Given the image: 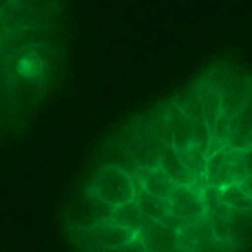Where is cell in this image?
<instances>
[{
  "mask_svg": "<svg viewBox=\"0 0 252 252\" xmlns=\"http://www.w3.org/2000/svg\"><path fill=\"white\" fill-rule=\"evenodd\" d=\"M109 252H146V248H144V244H142V239H139V235H135L133 239L128 241V244L120 246V248H115V250H109Z\"/></svg>",
  "mask_w": 252,
  "mask_h": 252,
  "instance_id": "obj_20",
  "label": "cell"
},
{
  "mask_svg": "<svg viewBox=\"0 0 252 252\" xmlns=\"http://www.w3.org/2000/svg\"><path fill=\"white\" fill-rule=\"evenodd\" d=\"M87 190L95 195L100 201L120 208L124 204H130L135 199V182L128 173L113 166H100L93 173L91 182H89Z\"/></svg>",
  "mask_w": 252,
  "mask_h": 252,
  "instance_id": "obj_3",
  "label": "cell"
},
{
  "mask_svg": "<svg viewBox=\"0 0 252 252\" xmlns=\"http://www.w3.org/2000/svg\"><path fill=\"white\" fill-rule=\"evenodd\" d=\"M195 89H197V100H199V106H201V115H204V122L208 126V130H213L217 118L221 115V102H219V93L213 91L210 87H206L201 80L195 82Z\"/></svg>",
  "mask_w": 252,
  "mask_h": 252,
  "instance_id": "obj_16",
  "label": "cell"
},
{
  "mask_svg": "<svg viewBox=\"0 0 252 252\" xmlns=\"http://www.w3.org/2000/svg\"><path fill=\"white\" fill-rule=\"evenodd\" d=\"M252 144V104L244 106L239 113L228 120V137L226 148L230 151H250Z\"/></svg>",
  "mask_w": 252,
  "mask_h": 252,
  "instance_id": "obj_9",
  "label": "cell"
},
{
  "mask_svg": "<svg viewBox=\"0 0 252 252\" xmlns=\"http://www.w3.org/2000/svg\"><path fill=\"white\" fill-rule=\"evenodd\" d=\"M135 206L139 208V213L153 223H161V226H168L177 230V223L173 221L170 217V210H168V201L164 199H157V197H151L148 192L144 190H135Z\"/></svg>",
  "mask_w": 252,
  "mask_h": 252,
  "instance_id": "obj_12",
  "label": "cell"
},
{
  "mask_svg": "<svg viewBox=\"0 0 252 252\" xmlns=\"http://www.w3.org/2000/svg\"><path fill=\"white\" fill-rule=\"evenodd\" d=\"M217 201L230 210H241L250 213L252 199H250V184H230L217 190Z\"/></svg>",
  "mask_w": 252,
  "mask_h": 252,
  "instance_id": "obj_15",
  "label": "cell"
},
{
  "mask_svg": "<svg viewBox=\"0 0 252 252\" xmlns=\"http://www.w3.org/2000/svg\"><path fill=\"white\" fill-rule=\"evenodd\" d=\"M235 184H250V151H230L228 148Z\"/></svg>",
  "mask_w": 252,
  "mask_h": 252,
  "instance_id": "obj_19",
  "label": "cell"
},
{
  "mask_svg": "<svg viewBox=\"0 0 252 252\" xmlns=\"http://www.w3.org/2000/svg\"><path fill=\"white\" fill-rule=\"evenodd\" d=\"M168 210L177 228L192 223L206 215L204 195L192 186H175L173 195L168 197Z\"/></svg>",
  "mask_w": 252,
  "mask_h": 252,
  "instance_id": "obj_5",
  "label": "cell"
},
{
  "mask_svg": "<svg viewBox=\"0 0 252 252\" xmlns=\"http://www.w3.org/2000/svg\"><path fill=\"white\" fill-rule=\"evenodd\" d=\"M219 102H221V115L232 118L239 113L246 104L250 102V78L244 73H237L230 69L226 75L221 89H219Z\"/></svg>",
  "mask_w": 252,
  "mask_h": 252,
  "instance_id": "obj_8",
  "label": "cell"
},
{
  "mask_svg": "<svg viewBox=\"0 0 252 252\" xmlns=\"http://www.w3.org/2000/svg\"><path fill=\"white\" fill-rule=\"evenodd\" d=\"M44 27V16L40 7L29 2H2L0 4V35L25 29Z\"/></svg>",
  "mask_w": 252,
  "mask_h": 252,
  "instance_id": "obj_6",
  "label": "cell"
},
{
  "mask_svg": "<svg viewBox=\"0 0 252 252\" xmlns=\"http://www.w3.org/2000/svg\"><path fill=\"white\" fill-rule=\"evenodd\" d=\"M133 182H135V190H144L151 197H157V199H164V201H168V197L175 190V184L159 168H153V170L139 168L137 175L133 177Z\"/></svg>",
  "mask_w": 252,
  "mask_h": 252,
  "instance_id": "obj_11",
  "label": "cell"
},
{
  "mask_svg": "<svg viewBox=\"0 0 252 252\" xmlns=\"http://www.w3.org/2000/svg\"><path fill=\"white\" fill-rule=\"evenodd\" d=\"M157 168H159L161 173L175 184V186H192V184L199 179L184 166V161L179 159L177 151H175L173 146H164L161 157H159V166H157Z\"/></svg>",
  "mask_w": 252,
  "mask_h": 252,
  "instance_id": "obj_13",
  "label": "cell"
},
{
  "mask_svg": "<svg viewBox=\"0 0 252 252\" xmlns=\"http://www.w3.org/2000/svg\"><path fill=\"white\" fill-rule=\"evenodd\" d=\"M113 210H115L113 206L104 204V201H100L95 195L84 190L82 195H80V199L73 201V206L69 208L66 221H69V228H91L102 221H109Z\"/></svg>",
  "mask_w": 252,
  "mask_h": 252,
  "instance_id": "obj_7",
  "label": "cell"
},
{
  "mask_svg": "<svg viewBox=\"0 0 252 252\" xmlns=\"http://www.w3.org/2000/svg\"><path fill=\"white\" fill-rule=\"evenodd\" d=\"M137 235H139V239H142L146 252H177L175 228L161 226V223H153L146 219Z\"/></svg>",
  "mask_w": 252,
  "mask_h": 252,
  "instance_id": "obj_10",
  "label": "cell"
},
{
  "mask_svg": "<svg viewBox=\"0 0 252 252\" xmlns=\"http://www.w3.org/2000/svg\"><path fill=\"white\" fill-rule=\"evenodd\" d=\"M51 71V51L44 44H22L4 56V73L9 82L40 84Z\"/></svg>",
  "mask_w": 252,
  "mask_h": 252,
  "instance_id": "obj_1",
  "label": "cell"
},
{
  "mask_svg": "<svg viewBox=\"0 0 252 252\" xmlns=\"http://www.w3.org/2000/svg\"><path fill=\"white\" fill-rule=\"evenodd\" d=\"M111 221H115L118 226L128 228V230H133V232H139V228L144 226L146 217L139 213V208L135 206V201H130V204H124V206H120V208L113 210Z\"/></svg>",
  "mask_w": 252,
  "mask_h": 252,
  "instance_id": "obj_18",
  "label": "cell"
},
{
  "mask_svg": "<svg viewBox=\"0 0 252 252\" xmlns=\"http://www.w3.org/2000/svg\"><path fill=\"white\" fill-rule=\"evenodd\" d=\"M115 139L133 155L135 164L142 170H153L159 166L164 142L153 133V128L146 124L144 115H137L128 124H124L120 128V133L115 135Z\"/></svg>",
  "mask_w": 252,
  "mask_h": 252,
  "instance_id": "obj_2",
  "label": "cell"
},
{
  "mask_svg": "<svg viewBox=\"0 0 252 252\" xmlns=\"http://www.w3.org/2000/svg\"><path fill=\"white\" fill-rule=\"evenodd\" d=\"M173 104L186 115L190 122H197V120H204L201 115V106H199V100H197V89H195V82L186 89V91L177 93L173 97Z\"/></svg>",
  "mask_w": 252,
  "mask_h": 252,
  "instance_id": "obj_17",
  "label": "cell"
},
{
  "mask_svg": "<svg viewBox=\"0 0 252 252\" xmlns=\"http://www.w3.org/2000/svg\"><path fill=\"white\" fill-rule=\"evenodd\" d=\"M100 166H113V168H120V170H124V173H128L130 177H135L139 170L133 155H130L115 137H111L109 142L104 144V148L100 151Z\"/></svg>",
  "mask_w": 252,
  "mask_h": 252,
  "instance_id": "obj_14",
  "label": "cell"
},
{
  "mask_svg": "<svg viewBox=\"0 0 252 252\" xmlns=\"http://www.w3.org/2000/svg\"><path fill=\"white\" fill-rule=\"evenodd\" d=\"M71 239L82 252H109L128 244L137 232L118 226L115 221H102L91 228H69Z\"/></svg>",
  "mask_w": 252,
  "mask_h": 252,
  "instance_id": "obj_4",
  "label": "cell"
}]
</instances>
